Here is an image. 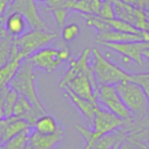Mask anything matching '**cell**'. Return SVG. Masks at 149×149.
Masks as SVG:
<instances>
[{"instance_id":"5","label":"cell","mask_w":149,"mask_h":149,"mask_svg":"<svg viewBox=\"0 0 149 149\" xmlns=\"http://www.w3.org/2000/svg\"><path fill=\"white\" fill-rule=\"evenodd\" d=\"M70 55H72L70 49L68 47L59 48V49L44 47L28 58L35 68L47 72H52L57 70L62 64V62L70 60Z\"/></svg>"},{"instance_id":"32","label":"cell","mask_w":149,"mask_h":149,"mask_svg":"<svg viewBox=\"0 0 149 149\" xmlns=\"http://www.w3.org/2000/svg\"><path fill=\"white\" fill-rule=\"evenodd\" d=\"M35 1H39V2H46L48 0H35Z\"/></svg>"},{"instance_id":"2","label":"cell","mask_w":149,"mask_h":149,"mask_svg":"<svg viewBox=\"0 0 149 149\" xmlns=\"http://www.w3.org/2000/svg\"><path fill=\"white\" fill-rule=\"evenodd\" d=\"M8 86L11 89L15 90L19 95L27 98L33 104L34 107L39 110L41 113H46V109L44 108L43 103L41 102L37 93L35 66L32 64L29 58H26L21 62V65L8 83Z\"/></svg>"},{"instance_id":"29","label":"cell","mask_w":149,"mask_h":149,"mask_svg":"<svg viewBox=\"0 0 149 149\" xmlns=\"http://www.w3.org/2000/svg\"><path fill=\"white\" fill-rule=\"evenodd\" d=\"M10 3H11V0H0V17H1L4 15L5 11L7 10Z\"/></svg>"},{"instance_id":"4","label":"cell","mask_w":149,"mask_h":149,"mask_svg":"<svg viewBox=\"0 0 149 149\" xmlns=\"http://www.w3.org/2000/svg\"><path fill=\"white\" fill-rule=\"evenodd\" d=\"M55 38H57V34L47 30L33 29L32 31L24 33L22 36L15 38L19 57L22 60L30 57L35 52L46 47Z\"/></svg>"},{"instance_id":"23","label":"cell","mask_w":149,"mask_h":149,"mask_svg":"<svg viewBox=\"0 0 149 149\" xmlns=\"http://www.w3.org/2000/svg\"><path fill=\"white\" fill-rule=\"evenodd\" d=\"M19 96V93H17L15 90L11 89L8 86V89H7L6 93H5V96H4L5 118L13 116V107H15V102H17Z\"/></svg>"},{"instance_id":"31","label":"cell","mask_w":149,"mask_h":149,"mask_svg":"<svg viewBox=\"0 0 149 149\" xmlns=\"http://www.w3.org/2000/svg\"><path fill=\"white\" fill-rule=\"evenodd\" d=\"M142 56H143V58H144V59H147V60H149V47L145 48V49L143 50Z\"/></svg>"},{"instance_id":"13","label":"cell","mask_w":149,"mask_h":149,"mask_svg":"<svg viewBox=\"0 0 149 149\" xmlns=\"http://www.w3.org/2000/svg\"><path fill=\"white\" fill-rule=\"evenodd\" d=\"M62 135L60 129L51 135H42L33 130L30 134L29 146L31 149H54L61 142Z\"/></svg>"},{"instance_id":"33","label":"cell","mask_w":149,"mask_h":149,"mask_svg":"<svg viewBox=\"0 0 149 149\" xmlns=\"http://www.w3.org/2000/svg\"><path fill=\"white\" fill-rule=\"evenodd\" d=\"M146 15H148V17H149V11H146Z\"/></svg>"},{"instance_id":"11","label":"cell","mask_w":149,"mask_h":149,"mask_svg":"<svg viewBox=\"0 0 149 149\" xmlns=\"http://www.w3.org/2000/svg\"><path fill=\"white\" fill-rule=\"evenodd\" d=\"M108 49L120 54L125 62L133 61L139 65L144 64V58L142 56L143 50L149 47V42L137 41L126 42V43H104L102 44Z\"/></svg>"},{"instance_id":"36","label":"cell","mask_w":149,"mask_h":149,"mask_svg":"<svg viewBox=\"0 0 149 149\" xmlns=\"http://www.w3.org/2000/svg\"><path fill=\"white\" fill-rule=\"evenodd\" d=\"M0 19H1V17H0Z\"/></svg>"},{"instance_id":"14","label":"cell","mask_w":149,"mask_h":149,"mask_svg":"<svg viewBox=\"0 0 149 149\" xmlns=\"http://www.w3.org/2000/svg\"><path fill=\"white\" fill-rule=\"evenodd\" d=\"M63 90H64V96L77 107V109L81 112L82 116L91 125L94 116H95L96 110L100 107L99 104L90 101V100H87L85 98L80 97V96L74 94L72 92H70L68 89H63Z\"/></svg>"},{"instance_id":"8","label":"cell","mask_w":149,"mask_h":149,"mask_svg":"<svg viewBox=\"0 0 149 149\" xmlns=\"http://www.w3.org/2000/svg\"><path fill=\"white\" fill-rule=\"evenodd\" d=\"M98 84L94 78L93 72H81L68 80L63 86L62 90L68 89L76 95L82 98H85L92 102L98 103L96 99V90Z\"/></svg>"},{"instance_id":"25","label":"cell","mask_w":149,"mask_h":149,"mask_svg":"<svg viewBox=\"0 0 149 149\" xmlns=\"http://www.w3.org/2000/svg\"><path fill=\"white\" fill-rule=\"evenodd\" d=\"M132 81L137 83L143 89L146 94L149 102V72H141V74H132Z\"/></svg>"},{"instance_id":"9","label":"cell","mask_w":149,"mask_h":149,"mask_svg":"<svg viewBox=\"0 0 149 149\" xmlns=\"http://www.w3.org/2000/svg\"><path fill=\"white\" fill-rule=\"evenodd\" d=\"M10 13H19L22 15H24L27 23L33 29L49 31L48 25L40 15V11L38 9L35 0H13L9 4L4 15Z\"/></svg>"},{"instance_id":"22","label":"cell","mask_w":149,"mask_h":149,"mask_svg":"<svg viewBox=\"0 0 149 149\" xmlns=\"http://www.w3.org/2000/svg\"><path fill=\"white\" fill-rule=\"evenodd\" d=\"M120 134L118 133V131L110 133L108 135H105L102 138H100L98 141H96L93 145L92 149H111L114 147V145L120 140Z\"/></svg>"},{"instance_id":"19","label":"cell","mask_w":149,"mask_h":149,"mask_svg":"<svg viewBox=\"0 0 149 149\" xmlns=\"http://www.w3.org/2000/svg\"><path fill=\"white\" fill-rule=\"evenodd\" d=\"M31 128L27 129L24 132L17 134V136L13 137L3 143L0 147V149H26L29 145L30 134H31Z\"/></svg>"},{"instance_id":"17","label":"cell","mask_w":149,"mask_h":149,"mask_svg":"<svg viewBox=\"0 0 149 149\" xmlns=\"http://www.w3.org/2000/svg\"><path fill=\"white\" fill-rule=\"evenodd\" d=\"M34 131L42 135H51L59 130L58 123L53 116L49 114H42L36 120L33 125Z\"/></svg>"},{"instance_id":"28","label":"cell","mask_w":149,"mask_h":149,"mask_svg":"<svg viewBox=\"0 0 149 149\" xmlns=\"http://www.w3.org/2000/svg\"><path fill=\"white\" fill-rule=\"evenodd\" d=\"M7 89H8V85L3 87L2 89H0V120L5 118L4 114V96L6 93Z\"/></svg>"},{"instance_id":"35","label":"cell","mask_w":149,"mask_h":149,"mask_svg":"<svg viewBox=\"0 0 149 149\" xmlns=\"http://www.w3.org/2000/svg\"><path fill=\"white\" fill-rule=\"evenodd\" d=\"M148 143H149V138H148Z\"/></svg>"},{"instance_id":"16","label":"cell","mask_w":149,"mask_h":149,"mask_svg":"<svg viewBox=\"0 0 149 149\" xmlns=\"http://www.w3.org/2000/svg\"><path fill=\"white\" fill-rule=\"evenodd\" d=\"M30 128H32V126L28 120H24V118H17L15 116H11V118H9L8 124L3 132L2 137L0 139V144L2 145L3 143L8 141L13 137L17 136V134Z\"/></svg>"},{"instance_id":"18","label":"cell","mask_w":149,"mask_h":149,"mask_svg":"<svg viewBox=\"0 0 149 149\" xmlns=\"http://www.w3.org/2000/svg\"><path fill=\"white\" fill-rule=\"evenodd\" d=\"M22 61L23 60L21 58H17V59L10 60L5 65L0 68V89H2L3 87L8 85L10 80L13 79L17 72V68L21 65Z\"/></svg>"},{"instance_id":"3","label":"cell","mask_w":149,"mask_h":149,"mask_svg":"<svg viewBox=\"0 0 149 149\" xmlns=\"http://www.w3.org/2000/svg\"><path fill=\"white\" fill-rule=\"evenodd\" d=\"M92 70L98 85L116 86L124 81H132V74L108 59L98 48L92 49Z\"/></svg>"},{"instance_id":"24","label":"cell","mask_w":149,"mask_h":149,"mask_svg":"<svg viewBox=\"0 0 149 149\" xmlns=\"http://www.w3.org/2000/svg\"><path fill=\"white\" fill-rule=\"evenodd\" d=\"M80 33H81V29L78 24H68L62 28L61 37L65 42H72L79 37Z\"/></svg>"},{"instance_id":"6","label":"cell","mask_w":149,"mask_h":149,"mask_svg":"<svg viewBox=\"0 0 149 149\" xmlns=\"http://www.w3.org/2000/svg\"><path fill=\"white\" fill-rule=\"evenodd\" d=\"M96 99L98 104L102 105L104 109L108 110L112 114L124 120L132 118V112L127 108L123 102L116 86L110 85H98L96 90Z\"/></svg>"},{"instance_id":"7","label":"cell","mask_w":149,"mask_h":149,"mask_svg":"<svg viewBox=\"0 0 149 149\" xmlns=\"http://www.w3.org/2000/svg\"><path fill=\"white\" fill-rule=\"evenodd\" d=\"M125 105L131 112H143L148 107L149 102L146 94L137 83L133 81H124L116 85Z\"/></svg>"},{"instance_id":"15","label":"cell","mask_w":149,"mask_h":149,"mask_svg":"<svg viewBox=\"0 0 149 149\" xmlns=\"http://www.w3.org/2000/svg\"><path fill=\"white\" fill-rule=\"evenodd\" d=\"M4 28L8 35L13 38H17L22 36L27 28V21L19 13H10L4 15Z\"/></svg>"},{"instance_id":"30","label":"cell","mask_w":149,"mask_h":149,"mask_svg":"<svg viewBox=\"0 0 149 149\" xmlns=\"http://www.w3.org/2000/svg\"><path fill=\"white\" fill-rule=\"evenodd\" d=\"M136 6L144 11H149V0H137Z\"/></svg>"},{"instance_id":"12","label":"cell","mask_w":149,"mask_h":149,"mask_svg":"<svg viewBox=\"0 0 149 149\" xmlns=\"http://www.w3.org/2000/svg\"><path fill=\"white\" fill-rule=\"evenodd\" d=\"M96 41L100 44L104 43H126V42L146 41L149 42V34L144 32L143 34H131L125 32L108 30L101 32L96 37Z\"/></svg>"},{"instance_id":"1","label":"cell","mask_w":149,"mask_h":149,"mask_svg":"<svg viewBox=\"0 0 149 149\" xmlns=\"http://www.w3.org/2000/svg\"><path fill=\"white\" fill-rule=\"evenodd\" d=\"M126 120L118 118L108 110L99 107L95 112V116L91 123V128H86L81 125H77L76 129L82 135L85 145L83 149H92L96 141L105 135L118 131Z\"/></svg>"},{"instance_id":"20","label":"cell","mask_w":149,"mask_h":149,"mask_svg":"<svg viewBox=\"0 0 149 149\" xmlns=\"http://www.w3.org/2000/svg\"><path fill=\"white\" fill-rule=\"evenodd\" d=\"M106 22H107V24L109 25L110 29L114 30V31L125 32V33H131V34H140V35L144 33L143 31H140V30L137 29L136 27H134L133 25L123 21V19H118V17H114V19H107Z\"/></svg>"},{"instance_id":"27","label":"cell","mask_w":149,"mask_h":149,"mask_svg":"<svg viewBox=\"0 0 149 149\" xmlns=\"http://www.w3.org/2000/svg\"><path fill=\"white\" fill-rule=\"evenodd\" d=\"M50 10L53 13L54 19H55L56 23L58 24V26L63 27L66 19H68V9L64 7H53V8H50Z\"/></svg>"},{"instance_id":"10","label":"cell","mask_w":149,"mask_h":149,"mask_svg":"<svg viewBox=\"0 0 149 149\" xmlns=\"http://www.w3.org/2000/svg\"><path fill=\"white\" fill-rule=\"evenodd\" d=\"M113 4L116 17L131 24L137 29L142 31L145 23L148 19L146 11L123 0H110Z\"/></svg>"},{"instance_id":"26","label":"cell","mask_w":149,"mask_h":149,"mask_svg":"<svg viewBox=\"0 0 149 149\" xmlns=\"http://www.w3.org/2000/svg\"><path fill=\"white\" fill-rule=\"evenodd\" d=\"M98 17H100L103 19H111L116 17V13H114L113 4L110 0H102V4L100 7Z\"/></svg>"},{"instance_id":"34","label":"cell","mask_w":149,"mask_h":149,"mask_svg":"<svg viewBox=\"0 0 149 149\" xmlns=\"http://www.w3.org/2000/svg\"><path fill=\"white\" fill-rule=\"evenodd\" d=\"M26 149H31V147H30L29 145H28V147H27V148H26Z\"/></svg>"},{"instance_id":"21","label":"cell","mask_w":149,"mask_h":149,"mask_svg":"<svg viewBox=\"0 0 149 149\" xmlns=\"http://www.w3.org/2000/svg\"><path fill=\"white\" fill-rule=\"evenodd\" d=\"M82 15L84 17L86 25H87L88 27H92V28H94V29H96L99 33L108 31V30H111L109 25L107 24V22H106L105 19H101L100 17H98V15H87V13H82Z\"/></svg>"}]
</instances>
